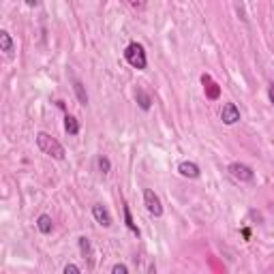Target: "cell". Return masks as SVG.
I'll use <instances>...</instances> for the list:
<instances>
[{"mask_svg":"<svg viewBox=\"0 0 274 274\" xmlns=\"http://www.w3.org/2000/svg\"><path fill=\"white\" fill-rule=\"evenodd\" d=\"M37 146H39V150L43 152V154H47V157H51V159H56V161H62L64 159V146L60 144L58 140H54L49 133H45V131H41V133H37Z\"/></svg>","mask_w":274,"mask_h":274,"instance_id":"obj_1","label":"cell"},{"mask_svg":"<svg viewBox=\"0 0 274 274\" xmlns=\"http://www.w3.org/2000/svg\"><path fill=\"white\" fill-rule=\"evenodd\" d=\"M124 60L137 71H144L148 66V58H146V49L142 43H128L124 49Z\"/></svg>","mask_w":274,"mask_h":274,"instance_id":"obj_2","label":"cell"},{"mask_svg":"<svg viewBox=\"0 0 274 274\" xmlns=\"http://www.w3.org/2000/svg\"><path fill=\"white\" fill-rule=\"evenodd\" d=\"M227 169H229V174L238 180V182H253V180H255V171L248 165H244V163H231Z\"/></svg>","mask_w":274,"mask_h":274,"instance_id":"obj_3","label":"cell"},{"mask_svg":"<svg viewBox=\"0 0 274 274\" xmlns=\"http://www.w3.org/2000/svg\"><path fill=\"white\" fill-rule=\"evenodd\" d=\"M144 203H146V210H148L152 217H163V203L152 188H146L144 191Z\"/></svg>","mask_w":274,"mask_h":274,"instance_id":"obj_4","label":"cell"},{"mask_svg":"<svg viewBox=\"0 0 274 274\" xmlns=\"http://www.w3.org/2000/svg\"><path fill=\"white\" fill-rule=\"evenodd\" d=\"M221 120L225 124H236V122H240V109L236 107V103H225L223 105V109H221Z\"/></svg>","mask_w":274,"mask_h":274,"instance_id":"obj_5","label":"cell"},{"mask_svg":"<svg viewBox=\"0 0 274 274\" xmlns=\"http://www.w3.org/2000/svg\"><path fill=\"white\" fill-rule=\"evenodd\" d=\"M92 217H94V221H97L101 227H111V214H109V210L103 203H94L92 206Z\"/></svg>","mask_w":274,"mask_h":274,"instance_id":"obj_6","label":"cell"},{"mask_svg":"<svg viewBox=\"0 0 274 274\" xmlns=\"http://www.w3.org/2000/svg\"><path fill=\"white\" fill-rule=\"evenodd\" d=\"M178 171H180V176L191 178V180L199 178V167H197V163H193V161H182L178 165Z\"/></svg>","mask_w":274,"mask_h":274,"instance_id":"obj_7","label":"cell"},{"mask_svg":"<svg viewBox=\"0 0 274 274\" xmlns=\"http://www.w3.org/2000/svg\"><path fill=\"white\" fill-rule=\"evenodd\" d=\"M201 84H203V88H206V97L212 99V101H214V99H219L221 88L212 82V77H210V75H201Z\"/></svg>","mask_w":274,"mask_h":274,"instance_id":"obj_8","label":"cell"},{"mask_svg":"<svg viewBox=\"0 0 274 274\" xmlns=\"http://www.w3.org/2000/svg\"><path fill=\"white\" fill-rule=\"evenodd\" d=\"M13 39H11V34H9L7 30H0V51H5V56L7 58H11L13 56Z\"/></svg>","mask_w":274,"mask_h":274,"instance_id":"obj_9","label":"cell"},{"mask_svg":"<svg viewBox=\"0 0 274 274\" xmlns=\"http://www.w3.org/2000/svg\"><path fill=\"white\" fill-rule=\"evenodd\" d=\"M37 229L41 231V234H51V229H54V221H51L49 214H41V217L37 219Z\"/></svg>","mask_w":274,"mask_h":274,"instance_id":"obj_10","label":"cell"},{"mask_svg":"<svg viewBox=\"0 0 274 274\" xmlns=\"http://www.w3.org/2000/svg\"><path fill=\"white\" fill-rule=\"evenodd\" d=\"M80 251H82V255H84V259H88V263H90V265H94L92 244H90V240L86 238V236H82V238H80Z\"/></svg>","mask_w":274,"mask_h":274,"instance_id":"obj_11","label":"cell"},{"mask_svg":"<svg viewBox=\"0 0 274 274\" xmlns=\"http://www.w3.org/2000/svg\"><path fill=\"white\" fill-rule=\"evenodd\" d=\"M64 131L68 135H77V133H80V122H77L75 116H71V114L64 116Z\"/></svg>","mask_w":274,"mask_h":274,"instance_id":"obj_12","label":"cell"},{"mask_svg":"<svg viewBox=\"0 0 274 274\" xmlns=\"http://www.w3.org/2000/svg\"><path fill=\"white\" fill-rule=\"evenodd\" d=\"M73 90H75V94H77V101H80L82 105H88V92H86L84 84H82L80 80H73Z\"/></svg>","mask_w":274,"mask_h":274,"instance_id":"obj_13","label":"cell"},{"mask_svg":"<svg viewBox=\"0 0 274 274\" xmlns=\"http://www.w3.org/2000/svg\"><path fill=\"white\" fill-rule=\"evenodd\" d=\"M135 99H137V103H140V107H142L144 111H148V109H150L152 101H150V97H148V94H146L142 88H137V92H135Z\"/></svg>","mask_w":274,"mask_h":274,"instance_id":"obj_14","label":"cell"},{"mask_svg":"<svg viewBox=\"0 0 274 274\" xmlns=\"http://www.w3.org/2000/svg\"><path fill=\"white\" fill-rule=\"evenodd\" d=\"M124 223H126V227L131 229L135 236H140V227H137L135 223H133V217H131V208H128V206H124Z\"/></svg>","mask_w":274,"mask_h":274,"instance_id":"obj_15","label":"cell"},{"mask_svg":"<svg viewBox=\"0 0 274 274\" xmlns=\"http://www.w3.org/2000/svg\"><path fill=\"white\" fill-rule=\"evenodd\" d=\"M99 169H101V174L103 176H107L109 174V169H111V163L107 157H99Z\"/></svg>","mask_w":274,"mask_h":274,"instance_id":"obj_16","label":"cell"},{"mask_svg":"<svg viewBox=\"0 0 274 274\" xmlns=\"http://www.w3.org/2000/svg\"><path fill=\"white\" fill-rule=\"evenodd\" d=\"M111 274H128V268L124 263H116V265H111Z\"/></svg>","mask_w":274,"mask_h":274,"instance_id":"obj_17","label":"cell"},{"mask_svg":"<svg viewBox=\"0 0 274 274\" xmlns=\"http://www.w3.org/2000/svg\"><path fill=\"white\" fill-rule=\"evenodd\" d=\"M80 272H82V268L80 265H75V263L64 265V274H80Z\"/></svg>","mask_w":274,"mask_h":274,"instance_id":"obj_18","label":"cell"},{"mask_svg":"<svg viewBox=\"0 0 274 274\" xmlns=\"http://www.w3.org/2000/svg\"><path fill=\"white\" fill-rule=\"evenodd\" d=\"M128 5L133 9H144L146 7V0H128Z\"/></svg>","mask_w":274,"mask_h":274,"instance_id":"obj_19","label":"cell"},{"mask_svg":"<svg viewBox=\"0 0 274 274\" xmlns=\"http://www.w3.org/2000/svg\"><path fill=\"white\" fill-rule=\"evenodd\" d=\"M268 99H270V103L274 105V84H270V88H268Z\"/></svg>","mask_w":274,"mask_h":274,"instance_id":"obj_20","label":"cell"},{"mask_svg":"<svg viewBox=\"0 0 274 274\" xmlns=\"http://www.w3.org/2000/svg\"><path fill=\"white\" fill-rule=\"evenodd\" d=\"M24 3L28 7H37V5H41V0H24Z\"/></svg>","mask_w":274,"mask_h":274,"instance_id":"obj_21","label":"cell"},{"mask_svg":"<svg viewBox=\"0 0 274 274\" xmlns=\"http://www.w3.org/2000/svg\"><path fill=\"white\" fill-rule=\"evenodd\" d=\"M242 236L248 240V238H251V229H246V227H244V229H242Z\"/></svg>","mask_w":274,"mask_h":274,"instance_id":"obj_22","label":"cell"}]
</instances>
